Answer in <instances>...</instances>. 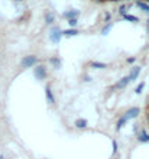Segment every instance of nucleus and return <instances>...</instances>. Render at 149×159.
I'll list each match as a JSON object with an SVG mask.
<instances>
[{"instance_id": "1", "label": "nucleus", "mask_w": 149, "mask_h": 159, "mask_svg": "<svg viewBox=\"0 0 149 159\" xmlns=\"http://www.w3.org/2000/svg\"><path fill=\"white\" fill-rule=\"evenodd\" d=\"M36 57H26V58L22 59V62H20V65L22 67H25V68H29V67H32V65H35L36 64Z\"/></svg>"}, {"instance_id": "2", "label": "nucleus", "mask_w": 149, "mask_h": 159, "mask_svg": "<svg viewBox=\"0 0 149 159\" xmlns=\"http://www.w3.org/2000/svg\"><path fill=\"white\" fill-rule=\"evenodd\" d=\"M138 114H139V109H138V107H133V109H130V110H129V111H126V114H124V116H123V119H124V120H126V122H127L129 119L136 117Z\"/></svg>"}, {"instance_id": "3", "label": "nucleus", "mask_w": 149, "mask_h": 159, "mask_svg": "<svg viewBox=\"0 0 149 159\" xmlns=\"http://www.w3.org/2000/svg\"><path fill=\"white\" fill-rule=\"evenodd\" d=\"M138 140L139 142H149V134L146 133V130L145 129H142L139 134H138Z\"/></svg>"}, {"instance_id": "4", "label": "nucleus", "mask_w": 149, "mask_h": 159, "mask_svg": "<svg viewBox=\"0 0 149 159\" xmlns=\"http://www.w3.org/2000/svg\"><path fill=\"white\" fill-rule=\"evenodd\" d=\"M129 83H130L129 77H124V78H122V80H120V81H119V83H117L116 85L113 87V88H123V87H126V85H127Z\"/></svg>"}, {"instance_id": "5", "label": "nucleus", "mask_w": 149, "mask_h": 159, "mask_svg": "<svg viewBox=\"0 0 149 159\" xmlns=\"http://www.w3.org/2000/svg\"><path fill=\"white\" fill-rule=\"evenodd\" d=\"M45 91H46L45 94H46V100H48V103H49V104H54L55 100H54V96H52V93H51V87H49V85H46Z\"/></svg>"}, {"instance_id": "6", "label": "nucleus", "mask_w": 149, "mask_h": 159, "mask_svg": "<svg viewBox=\"0 0 149 159\" xmlns=\"http://www.w3.org/2000/svg\"><path fill=\"white\" fill-rule=\"evenodd\" d=\"M139 72H141V68H139V67H135L132 69V72H130V75H129V80H130V81L136 80V78H138V75H139Z\"/></svg>"}, {"instance_id": "7", "label": "nucleus", "mask_w": 149, "mask_h": 159, "mask_svg": "<svg viewBox=\"0 0 149 159\" xmlns=\"http://www.w3.org/2000/svg\"><path fill=\"white\" fill-rule=\"evenodd\" d=\"M35 75L38 77V78H43V77L46 75V72H45V68L43 67H38L35 69Z\"/></svg>"}, {"instance_id": "8", "label": "nucleus", "mask_w": 149, "mask_h": 159, "mask_svg": "<svg viewBox=\"0 0 149 159\" xmlns=\"http://www.w3.org/2000/svg\"><path fill=\"white\" fill-rule=\"evenodd\" d=\"M75 126H77L78 129H84V127L87 126V120H85V119H78V120L75 122Z\"/></svg>"}, {"instance_id": "9", "label": "nucleus", "mask_w": 149, "mask_h": 159, "mask_svg": "<svg viewBox=\"0 0 149 159\" xmlns=\"http://www.w3.org/2000/svg\"><path fill=\"white\" fill-rule=\"evenodd\" d=\"M124 123H126V120H124L123 117L119 119V122H117V126H116V130H117V132H119V130L122 129V126H124Z\"/></svg>"}, {"instance_id": "10", "label": "nucleus", "mask_w": 149, "mask_h": 159, "mask_svg": "<svg viewBox=\"0 0 149 159\" xmlns=\"http://www.w3.org/2000/svg\"><path fill=\"white\" fill-rule=\"evenodd\" d=\"M74 16H78V12H75V10H73V12H68V13H64V17H67V19H70V17H74Z\"/></svg>"}, {"instance_id": "11", "label": "nucleus", "mask_w": 149, "mask_h": 159, "mask_svg": "<svg viewBox=\"0 0 149 159\" xmlns=\"http://www.w3.org/2000/svg\"><path fill=\"white\" fill-rule=\"evenodd\" d=\"M51 39H52V41H55V42L59 41V31H58V29H55V34L52 32V36H51Z\"/></svg>"}, {"instance_id": "12", "label": "nucleus", "mask_w": 149, "mask_h": 159, "mask_svg": "<svg viewBox=\"0 0 149 159\" xmlns=\"http://www.w3.org/2000/svg\"><path fill=\"white\" fill-rule=\"evenodd\" d=\"M62 34L67 35V36H73V35L78 34V31H75V29H70V31H65V32H62Z\"/></svg>"}, {"instance_id": "13", "label": "nucleus", "mask_w": 149, "mask_h": 159, "mask_svg": "<svg viewBox=\"0 0 149 159\" xmlns=\"http://www.w3.org/2000/svg\"><path fill=\"white\" fill-rule=\"evenodd\" d=\"M138 6H139L143 12H148V13H149V6H148V4H145V3H141V1H139V3H138Z\"/></svg>"}, {"instance_id": "14", "label": "nucleus", "mask_w": 149, "mask_h": 159, "mask_svg": "<svg viewBox=\"0 0 149 159\" xmlns=\"http://www.w3.org/2000/svg\"><path fill=\"white\" fill-rule=\"evenodd\" d=\"M52 22H54V15L51 12H48L46 13V23H52Z\"/></svg>"}, {"instance_id": "15", "label": "nucleus", "mask_w": 149, "mask_h": 159, "mask_svg": "<svg viewBox=\"0 0 149 159\" xmlns=\"http://www.w3.org/2000/svg\"><path fill=\"white\" fill-rule=\"evenodd\" d=\"M91 65L97 68H106V64H101V62H91Z\"/></svg>"}, {"instance_id": "16", "label": "nucleus", "mask_w": 149, "mask_h": 159, "mask_svg": "<svg viewBox=\"0 0 149 159\" xmlns=\"http://www.w3.org/2000/svg\"><path fill=\"white\" fill-rule=\"evenodd\" d=\"M51 62H52V64H54V65H55L57 68H59V65H61L59 59H57V58H52V59H51Z\"/></svg>"}, {"instance_id": "17", "label": "nucleus", "mask_w": 149, "mask_h": 159, "mask_svg": "<svg viewBox=\"0 0 149 159\" xmlns=\"http://www.w3.org/2000/svg\"><path fill=\"white\" fill-rule=\"evenodd\" d=\"M143 85H145V83H141V84H139V85H138V88H136L135 91H136V93H138V94H139V93H141V90H142V88H143Z\"/></svg>"}, {"instance_id": "18", "label": "nucleus", "mask_w": 149, "mask_h": 159, "mask_svg": "<svg viewBox=\"0 0 149 159\" xmlns=\"http://www.w3.org/2000/svg\"><path fill=\"white\" fill-rule=\"evenodd\" d=\"M113 153H115V155H116V152H117V142L116 140H113Z\"/></svg>"}, {"instance_id": "19", "label": "nucleus", "mask_w": 149, "mask_h": 159, "mask_svg": "<svg viewBox=\"0 0 149 159\" xmlns=\"http://www.w3.org/2000/svg\"><path fill=\"white\" fill-rule=\"evenodd\" d=\"M126 19H127V20H135V22H136V20H138V17H135V16H129V15H126Z\"/></svg>"}, {"instance_id": "20", "label": "nucleus", "mask_w": 149, "mask_h": 159, "mask_svg": "<svg viewBox=\"0 0 149 159\" xmlns=\"http://www.w3.org/2000/svg\"><path fill=\"white\" fill-rule=\"evenodd\" d=\"M126 9H127V6H122V7H120V15H124V13H126Z\"/></svg>"}, {"instance_id": "21", "label": "nucleus", "mask_w": 149, "mask_h": 159, "mask_svg": "<svg viewBox=\"0 0 149 159\" xmlns=\"http://www.w3.org/2000/svg\"><path fill=\"white\" fill-rule=\"evenodd\" d=\"M77 25V19H71L70 20V26H75Z\"/></svg>"}, {"instance_id": "22", "label": "nucleus", "mask_w": 149, "mask_h": 159, "mask_svg": "<svg viewBox=\"0 0 149 159\" xmlns=\"http://www.w3.org/2000/svg\"><path fill=\"white\" fill-rule=\"evenodd\" d=\"M127 62H130V64H132V62H135V58H129V59H127Z\"/></svg>"}, {"instance_id": "23", "label": "nucleus", "mask_w": 149, "mask_h": 159, "mask_svg": "<svg viewBox=\"0 0 149 159\" xmlns=\"http://www.w3.org/2000/svg\"><path fill=\"white\" fill-rule=\"evenodd\" d=\"M146 122H148V123H149V113H148V114H146Z\"/></svg>"}, {"instance_id": "24", "label": "nucleus", "mask_w": 149, "mask_h": 159, "mask_svg": "<svg viewBox=\"0 0 149 159\" xmlns=\"http://www.w3.org/2000/svg\"><path fill=\"white\" fill-rule=\"evenodd\" d=\"M146 107H148V109H149V103H148V104H146Z\"/></svg>"}, {"instance_id": "25", "label": "nucleus", "mask_w": 149, "mask_h": 159, "mask_svg": "<svg viewBox=\"0 0 149 159\" xmlns=\"http://www.w3.org/2000/svg\"><path fill=\"white\" fill-rule=\"evenodd\" d=\"M0 159H4V158H3V156H0Z\"/></svg>"}]
</instances>
